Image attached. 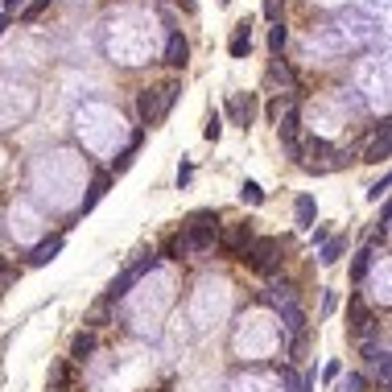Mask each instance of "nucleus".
<instances>
[{
	"mask_svg": "<svg viewBox=\"0 0 392 392\" xmlns=\"http://www.w3.org/2000/svg\"><path fill=\"white\" fill-rule=\"evenodd\" d=\"M190 173H195V166H190V161H182V170H178V186H186V182H190Z\"/></svg>",
	"mask_w": 392,
	"mask_h": 392,
	"instance_id": "obj_26",
	"label": "nucleus"
},
{
	"mask_svg": "<svg viewBox=\"0 0 392 392\" xmlns=\"http://www.w3.org/2000/svg\"><path fill=\"white\" fill-rule=\"evenodd\" d=\"M343 252H347V236H335V240H326V244H322V252H318V265H335Z\"/></svg>",
	"mask_w": 392,
	"mask_h": 392,
	"instance_id": "obj_15",
	"label": "nucleus"
},
{
	"mask_svg": "<svg viewBox=\"0 0 392 392\" xmlns=\"http://www.w3.org/2000/svg\"><path fill=\"white\" fill-rule=\"evenodd\" d=\"M388 186H392V178H388V173H384V178H380V182H376V186H371V190H368V198H371V202H380V198L388 195Z\"/></svg>",
	"mask_w": 392,
	"mask_h": 392,
	"instance_id": "obj_22",
	"label": "nucleus"
},
{
	"mask_svg": "<svg viewBox=\"0 0 392 392\" xmlns=\"http://www.w3.org/2000/svg\"><path fill=\"white\" fill-rule=\"evenodd\" d=\"M248 50H252V21H240L236 33H231V42H227V54L231 58H244Z\"/></svg>",
	"mask_w": 392,
	"mask_h": 392,
	"instance_id": "obj_8",
	"label": "nucleus"
},
{
	"mask_svg": "<svg viewBox=\"0 0 392 392\" xmlns=\"http://www.w3.org/2000/svg\"><path fill=\"white\" fill-rule=\"evenodd\" d=\"M269 79H272V83H294V71H289V67L277 58V62L269 67Z\"/></svg>",
	"mask_w": 392,
	"mask_h": 392,
	"instance_id": "obj_20",
	"label": "nucleus"
},
{
	"mask_svg": "<svg viewBox=\"0 0 392 392\" xmlns=\"http://www.w3.org/2000/svg\"><path fill=\"white\" fill-rule=\"evenodd\" d=\"M294 211H297V227H301V231H310V227H314V219H318V207H314V198L301 195V198L294 202Z\"/></svg>",
	"mask_w": 392,
	"mask_h": 392,
	"instance_id": "obj_12",
	"label": "nucleus"
},
{
	"mask_svg": "<svg viewBox=\"0 0 392 392\" xmlns=\"http://www.w3.org/2000/svg\"><path fill=\"white\" fill-rule=\"evenodd\" d=\"M265 17H269L272 25L281 21V0H265Z\"/></svg>",
	"mask_w": 392,
	"mask_h": 392,
	"instance_id": "obj_25",
	"label": "nucleus"
},
{
	"mask_svg": "<svg viewBox=\"0 0 392 392\" xmlns=\"http://www.w3.org/2000/svg\"><path fill=\"white\" fill-rule=\"evenodd\" d=\"M281 318H285V330H289V335H301V330H306V314H301V306H294V301L281 306Z\"/></svg>",
	"mask_w": 392,
	"mask_h": 392,
	"instance_id": "obj_13",
	"label": "nucleus"
},
{
	"mask_svg": "<svg viewBox=\"0 0 392 392\" xmlns=\"http://www.w3.org/2000/svg\"><path fill=\"white\" fill-rule=\"evenodd\" d=\"M240 260H248L256 272H265V277H269V272L281 265V240L260 236V240H252V244L244 248V256H240Z\"/></svg>",
	"mask_w": 392,
	"mask_h": 392,
	"instance_id": "obj_3",
	"label": "nucleus"
},
{
	"mask_svg": "<svg viewBox=\"0 0 392 392\" xmlns=\"http://www.w3.org/2000/svg\"><path fill=\"white\" fill-rule=\"evenodd\" d=\"M240 198H244L248 207H260V202H265V190H260L256 182H244V186H240Z\"/></svg>",
	"mask_w": 392,
	"mask_h": 392,
	"instance_id": "obj_19",
	"label": "nucleus"
},
{
	"mask_svg": "<svg viewBox=\"0 0 392 392\" xmlns=\"http://www.w3.org/2000/svg\"><path fill=\"white\" fill-rule=\"evenodd\" d=\"M58 252H62V236H54V240H46V244H38V248H33L29 265H33V269H42V265H50V260H54Z\"/></svg>",
	"mask_w": 392,
	"mask_h": 392,
	"instance_id": "obj_11",
	"label": "nucleus"
},
{
	"mask_svg": "<svg viewBox=\"0 0 392 392\" xmlns=\"http://www.w3.org/2000/svg\"><path fill=\"white\" fill-rule=\"evenodd\" d=\"M4 25H8V17H4V13H0V33H4Z\"/></svg>",
	"mask_w": 392,
	"mask_h": 392,
	"instance_id": "obj_28",
	"label": "nucleus"
},
{
	"mask_svg": "<svg viewBox=\"0 0 392 392\" xmlns=\"http://www.w3.org/2000/svg\"><path fill=\"white\" fill-rule=\"evenodd\" d=\"M96 347H99V339L87 330V335H74V343H71V359L74 364H87L91 355H96Z\"/></svg>",
	"mask_w": 392,
	"mask_h": 392,
	"instance_id": "obj_9",
	"label": "nucleus"
},
{
	"mask_svg": "<svg viewBox=\"0 0 392 392\" xmlns=\"http://www.w3.org/2000/svg\"><path fill=\"white\" fill-rule=\"evenodd\" d=\"M371 260H376V252H371V248H364V252L355 256V265H351V277H355V281H364V277H368V269H371Z\"/></svg>",
	"mask_w": 392,
	"mask_h": 392,
	"instance_id": "obj_16",
	"label": "nucleus"
},
{
	"mask_svg": "<svg viewBox=\"0 0 392 392\" xmlns=\"http://www.w3.org/2000/svg\"><path fill=\"white\" fill-rule=\"evenodd\" d=\"M13 236H17V240H29V236H33V215H29L25 207H13Z\"/></svg>",
	"mask_w": 392,
	"mask_h": 392,
	"instance_id": "obj_14",
	"label": "nucleus"
},
{
	"mask_svg": "<svg viewBox=\"0 0 392 392\" xmlns=\"http://www.w3.org/2000/svg\"><path fill=\"white\" fill-rule=\"evenodd\" d=\"M285 42H289V29H285V21H277L269 29V50H272V54H281V50H285Z\"/></svg>",
	"mask_w": 392,
	"mask_h": 392,
	"instance_id": "obj_17",
	"label": "nucleus"
},
{
	"mask_svg": "<svg viewBox=\"0 0 392 392\" xmlns=\"http://www.w3.org/2000/svg\"><path fill=\"white\" fill-rule=\"evenodd\" d=\"M339 392H364V376H355V371H351L343 384H339Z\"/></svg>",
	"mask_w": 392,
	"mask_h": 392,
	"instance_id": "obj_24",
	"label": "nucleus"
},
{
	"mask_svg": "<svg viewBox=\"0 0 392 392\" xmlns=\"http://www.w3.org/2000/svg\"><path fill=\"white\" fill-rule=\"evenodd\" d=\"M215 240H219V219L211 215V211H198L195 223H190V231L178 240V252H207V248H215Z\"/></svg>",
	"mask_w": 392,
	"mask_h": 392,
	"instance_id": "obj_2",
	"label": "nucleus"
},
{
	"mask_svg": "<svg viewBox=\"0 0 392 392\" xmlns=\"http://www.w3.org/2000/svg\"><path fill=\"white\" fill-rule=\"evenodd\" d=\"M219 132H223V120H219V116H211L207 128H202V137H207V141H219Z\"/></svg>",
	"mask_w": 392,
	"mask_h": 392,
	"instance_id": "obj_23",
	"label": "nucleus"
},
{
	"mask_svg": "<svg viewBox=\"0 0 392 392\" xmlns=\"http://www.w3.org/2000/svg\"><path fill=\"white\" fill-rule=\"evenodd\" d=\"M248 244H252V227H248V223H236V227L223 236V248H227L231 256H244Z\"/></svg>",
	"mask_w": 392,
	"mask_h": 392,
	"instance_id": "obj_7",
	"label": "nucleus"
},
{
	"mask_svg": "<svg viewBox=\"0 0 392 392\" xmlns=\"http://www.w3.org/2000/svg\"><path fill=\"white\" fill-rule=\"evenodd\" d=\"M166 62H170V67H186V62H190V46H186V38H182V33H170Z\"/></svg>",
	"mask_w": 392,
	"mask_h": 392,
	"instance_id": "obj_10",
	"label": "nucleus"
},
{
	"mask_svg": "<svg viewBox=\"0 0 392 392\" xmlns=\"http://www.w3.org/2000/svg\"><path fill=\"white\" fill-rule=\"evenodd\" d=\"M388 137H392V124L380 120V128L371 132V141H368V149H364V157H359V161H371V166L388 161Z\"/></svg>",
	"mask_w": 392,
	"mask_h": 392,
	"instance_id": "obj_5",
	"label": "nucleus"
},
{
	"mask_svg": "<svg viewBox=\"0 0 392 392\" xmlns=\"http://www.w3.org/2000/svg\"><path fill=\"white\" fill-rule=\"evenodd\" d=\"M153 269H157V256H153V252H145L137 265H128V269H124L120 277L108 285V301H120V297H128V289H132V285H137L145 272H153Z\"/></svg>",
	"mask_w": 392,
	"mask_h": 392,
	"instance_id": "obj_4",
	"label": "nucleus"
},
{
	"mask_svg": "<svg viewBox=\"0 0 392 392\" xmlns=\"http://www.w3.org/2000/svg\"><path fill=\"white\" fill-rule=\"evenodd\" d=\"M38 17H42V0H38V4H29V8H25V21H38Z\"/></svg>",
	"mask_w": 392,
	"mask_h": 392,
	"instance_id": "obj_27",
	"label": "nucleus"
},
{
	"mask_svg": "<svg viewBox=\"0 0 392 392\" xmlns=\"http://www.w3.org/2000/svg\"><path fill=\"white\" fill-rule=\"evenodd\" d=\"M103 190H108V173H99L96 182H91V195H87V202H83V211H91L99 198H103Z\"/></svg>",
	"mask_w": 392,
	"mask_h": 392,
	"instance_id": "obj_18",
	"label": "nucleus"
},
{
	"mask_svg": "<svg viewBox=\"0 0 392 392\" xmlns=\"http://www.w3.org/2000/svg\"><path fill=\"white\" fill-rule=\"evenodd\" d=\"M137 145H141V137H132V145L120 153V161H116V173H124L128 166H132V157H137Z\"/></svg>",
	"mask_w": 392,
	"mask_h": 392,
	"instance_id": "obj_21",
	"label": "nucleus"
},
{
	"mask_svg": "<svg viewBox=\"0 0 392 392\" xmlns=\"http://www.w3.org/2000/svg\"><path fill=\"white\" fill-rule=\"evenodd\" d=\"M178 96H182V83L173 79V83H161V87H145L141 96H137V112H141V124H161L166 116H170V108L178 103Z\"/></svg>",
	"mask_w": 392,
	"mask_h": 392,
	"instance_id": "obj_1",
	"label": "nucleus"
},
{
	"mask_svg": "<svg viewBox=\"0 0 392 392\" xmlns=\"http://www.w3.org/2000/svg\"><path fill=\"white\" fill-rule=\"evenodd\" d=\"M227 112H231V120H236V124H244V128H248L252 116H256V99H252V96H231V99H227Z\"/></svg>",
	"mask_w": 392,
	"mask_h": 392,
	"instance_id": "obj_6",
	"label": "nucleus"
}]
</instances>
